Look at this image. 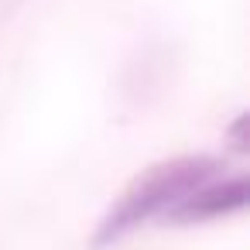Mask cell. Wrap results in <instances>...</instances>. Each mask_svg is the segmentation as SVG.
Returning <instances> with one entry per match:
<instances>
[{
    "mask_svg": "<svg viewBox=\"0 0 250 250\" xmlns=\"http://www.w3.org/2000/svg\"><path fill=\"white\" fill-rule=\"evenodd\" d=\"M219 171H223V161L209 158V154H182V158H171V161H161V165L147 168L110 206V212L96 226L93 243L96 247L113 243L124 233H130L134 226H141V223H147L154 216H165L178 199H185L192 188H199L202 182L216 178Z\"/></svg>",
    "mask_w": 250,
    "mask_h": 250,
    "instance_id": "cell-1",
    "label": "cell"
},
{
    "mask_svg": "<svg viewBox=\"0 0 250 250\" xmlns=\"http://www.w3.org/2000/svg\"><path fill=\"white\" fill-rule=\"evenodd\" d=\"M250 202V178L236 175V178H223V182H202L199 188H192L185 199H178L168 212L165 223L175 226H188V223H206V219H219V216H233L240 209H247Z\"/></svg>",
    "mask_w": 250,
    "mask_h": 250,
    "instance_id": "cell-2",
    "label": "cell"
},
{
    "mask_svg": "<svg viewBox=\"0 0 250 250\" xmlns=\"http://www.w3.org/2000/svg\"><path fill=\"white\" fill-rule=\"evenodd\" d=\"M243 130H247V113H240V117L233 120V130H229V137H233V147H236V151H247V137H243Z\"/></svg>",
    "mask_w": 250,
    "mask_h": 250,
    "instance_id": "cell-3",
    "label": "cell"
}]
</instances>
